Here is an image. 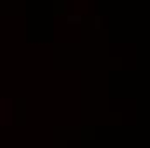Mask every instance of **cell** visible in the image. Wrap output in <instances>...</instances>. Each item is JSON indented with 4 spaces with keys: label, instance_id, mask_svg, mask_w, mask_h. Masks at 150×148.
I'll return each instance as SVG.
<instances>
[{
    "label": "cell",
    "instance_id": "6da1fadb",
    "mask_svg": "<svg viewBox=\"0 0 150 148\" xmlns=\"http://www.w3.org/2000/svg\"><path fill=\"white\" fill-rule=\"evenodd\" d=\"M69 21H76V23H79V21H81V17H78V16H76V17L69 16Z\"/></svg>",
    "mask_w": 150,
    "mask_h": 148
}]
</instances>
